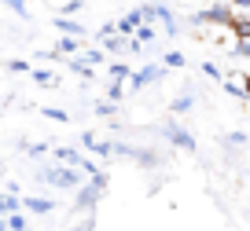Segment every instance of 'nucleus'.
Segmentation results:
<instances>
[{
	"label": "nucleus",
	"instance_id": "1",
	"mask_svg": "<svg viewBox=\"0 0 250 231\" xmlns=\"http://www.w3.org/2000/svg\"><path fill=\"white\" fill-rule=\"evenodd\" d=\"M37 180L48 187H59V191H74V187H81V173L74 169V165H41L37 169Z\"/></svg>",
	"mask_w": 250,
	"mask_h": 231
},
{
	"label": "nucleus",
	"instance_id": "2",
	"mask_svg": "<svg viewBox=\"0 0 250 231\" xmlns=\"http://www.w3.org/2000/svg\"><path fill=\"white\" fill-rule=\"evenodd\" d=\"M107 173H96V176H88V184H81V191L74 194V209L78 213H92L96 209V202L103 198V191H107Z\"/></svg>",
	"mask_w": 250,
	"mask_h": 231
},
{
	"label": "nucleus",
	"instance_id": "3",
	"mask_svg": "<svg viewBox=\"0 0 250 231\" xmlns=\"http://www.w3.org/2000/svg\"><path fill=\"white\" fill-rule=\"evenodd\" d=\"M140 15H144V22H162V30L169 33V37H177V19H173V11L166 8V4H140Z\"/></svg>",
	"mask_w": 250,
	"mask_h": 231
},
{
	"label": "nucleus",
	"instance_id": "4",
	"mask_svg": "<svg viewBox=\"0 0 250 231\" xmlns=\"http://www.w3.org/2000/svg\"><path fill=\"white\" fill-rule=\"evenodd\" d=\"M162 77H166V62H162V66H158V62H147V66H140V70L129 74V88L140 92V88H147V85H158Z\"/></svg>",
	"mask_w": 250,
	"mask_h": 231
},
{
	"label": "nucleus",
	"instance_id": "5",
	"mask_svg": "<svg viewBox=\"0 0 250 231\" xmlns=\"http://www.w3.org/2000/svg\"><path fill=\"white\" fill-rule=\"evenodd\" d=\"M162 136L169 139V143L177 147V151H188V154H191V151L199 147V143H195V136H191V132H188L184 125H177V121H166V125H162Z\"/></svg>",
	"mask_w": 250,
	"mask_h": 231
},
{
	"label": "nucleus",
	"instance_id": "6",
	"mask_svg": "<svg viewBox=\"0 0 250 231\" xmlns=\"http://www.w3.org/2000/svg\"><path fill=\"white\" fill-rule=\"evenodd\" d=\"M232 8L228 4H213V8H206V11H199V15H191V26H206V22H213V26H232Z\"/></svg>",
	"mask_w": 250,
	"mask_h": 231
},
{
	"label": "nucleus",
	"instance_id": "7",
	"mask_svg": "<svg viewBox=\"0 0 250 231\" xmlns=\"http://www.w3.org/2000/svg\"><path fill=\"white\" fill-rule=\"evenodd\" d=\"M133 162H140V169H158V165H162V154L151 151V147H136Z\"/></svg>",
	"mask_w": 250,
	"mask_h": 231
},
{
	"label": "nucleus",
	"instance_id": "8",
	"mask_svg": "<svg viewBox=\"0 0 250 231\" xmlns=\"http://www.w3.org/2000/svg\"><path fill=\"white\" fill-rule=\"evenodd\" d=\"M52 158H55V162H62V165H74V169H81V158H85V154L74 151V147H52Z\"/></svg>",
	"mask_w": 250,
	"mask_h": 231
},
{
	"label": "nucleus",
	"instance_id": "9",
	"mask_svg": "<svg viewBox=\"0 0 250 231\" xmlns=\"http://www.w3.org/2000/svg\"><path fill=\"white\" fill-rule=\"evenodd\" d=\"M22 209H26V213H37V216H48V213H52V198L26 194V198H22Z\"/></svg>",
	"mask_w": 250,
	"mask_h": 231
},
{
	"label": "nucleus",
	"instance_id": "10",
	"mask_svg": "<svg viewBox=\"0 0 250 231\" xmlns=\"http://www.w3.org/2000/svg\"><path fill=\"white\" fill-rule=\"evenodd\" d=\"M140 22H144V15H140V8H136V11H129L125 19H118L114 30H118V33H125V37H133V30H136Z\"/></svg>",
	"mask_w": 250,
	"mask_h": 231
},
{
	"label": "nucleus",
	"instance_id": "11",
	"mask_svg": "<svg viewBox=\"0 0 250 231\" xmlns=\"http://www.w3.org/2000/svg\"><path fill=\"white\" fill-rule=\"evenodd\" d=\"M55 30H59V33H70V37H85V22H78V19H66V15L55 19Z\"/></svg>",
	"mask_w": 250,
	"mask_h": 231
},
{
	"label": "nucleus",
	"instance_id": "12",
	"mask_svg": "<svg viewBox=\"0 0 250 231\" xmlns=\"http://www.w3.org/2000/svg\"><path fill=\"white\" fill-rule=\"evenodd\" d=\"M100 44H103L107 55H114V52H125V48H129V37H125V33H110V37H100Z\"/></svg>",
	"mask_w": 250,
	"mask_h": 231
},
{
	"label": "nucleus",
	"instance_id": "13",
	"mask_svg": "<svg viewBox=\"0 0 250 231\" xmlns=\"http://www.w3.org/2000/svg\"><path fill=\"white\" fill-rule=\"evenodd\" d=\"M191 107H195V96H191V92H180L177 99L169 103V114H188Z\"/></svg>",
	"mask_w": 250,
	"mask_h": 231
},
{
	"label": "nucleus",
	"instance_id": "14",
	"mask_svg": "<svg viewBox=\"0 0 250 231\" xmlns=\"http://www.w3.org/2000/svg\"><path fill=\"white\" fill-rule=\"evenodd\" d=\"M59 55H74V52H81V37H70V33H62L59 37V48H55Z\"/></svg>",
	"mask_w": 250,
	"mask_h": 231
},
{
	"label": "nucleus",
	"instance_id": "15",
	"mask_svg": "<svg viewBox=\"0 0 250 231\" xmlns=\"http://www.w3.org/2000/svg\"><path fill=\"white\" fill-rule=\"evenodd\" d=\"M4 220H8V231H26V228H30V220L22 216V209H11Z\"/></svg>",
	"mask_w": 250,
	"mask_h": 231
},
{
	"label": "nucleus",
	"instance_id": "16",
	"mask_svg": "<svg viewBox=\"0 0 250 231\" xmlns=\"http://www.w3.org/2000/svg\"><path fill=\"white\" fill-rule=\"evenodd\" d=\"M228 30H232L239 40H250V19H232V26H228Z\"/></svg>",
	"mask_w": 250,
	"mask_h": 231
},
{
	"label": "nucleus",
	"instance_id": "17",
	"mask_svg": "<svg viewBox=\"0 0 250 231\" xmlns=\"http://www.w3.org/2000/svg\"><path fill=\"white\" fill-rule=\"evenodd\" d=\"M11 209H22V194H0V213H11Z\"/></svg>",
	"mask_w": 250,
	"mask_h": 231
},
{
	"label": "nucleus",
	"instance_id": "18",
	"mask_svg": "<svg viewBox=\"0 0 250 231\" xmlns=\"http://www.w3.org/2000/svg\"><path fill=\"white\" fill-rule=\"evenodd\" d=\"M129 74H133V70L125 66V62H110V81H122V85H125V81H129Z\"/></svg>",
	"mask_w": 250,
	"mask_h": 231
},
{
	"label": "nucleus",
	"instance_id": "19",
	"mask_svg": "<svg viewBox=\"0 0 250 231\" xmlns=\"http://www.w3.org/2000/svg\"><path fill=\"white\" fill-rule=\"evenodd\" d=\"M225 92L235 99H247V85H239V81H225Z\"/></svg>",
	"mask_w": 250,
	"mask_h": 231
},
{
	"label": "nucleus",
	"instance_id": "20",
	"mask_svg": "<svg viewBox=\"0 0 250 231\" xmlns=\"http://www.w3.org/2000/svg\"><path fill=\"white\" fill-rule=\"evenodd\" d=\"M41 114L52 117V121H70V114H66V110H59V107H41Z\"/></svg>",
	"mask_w": 250,
	"mask_h": 231
},
{
	"label": "nucleus",
	"instance_id": "21",
	"mask_svg": "<svg viewBox=\"0 0 250 231\" xmlns=\"http://www.w3.org/2000/svg\"><path fill=\"white\" fill-rule=\"evenodd\" d=\"M184 62H188V59H184V52H166V70H169V66H173V70H180Z\"/></svg>",
	"mask_w": 250,
	"mask_h": 231
},
{
	"label": "nucleus",
	"instance_id": "22",
	"mask_svg": "<svg viewBox=\"0 0 250 231\" xmlns=\"http://www.w3.org/2000/svg\"><path fill=\"white\" fill-rule=\"evenodd\" d=\"M30 74H33L37 85H55V74H52V70H30Z\"/></svg>",
	"mask_w": 250,
	"mask_h": 231
},
{
	"label": "nucleus",
	"instance_id": "23",
	"mask_svg": "<svg viewBox=\"0 0 250 231\" xmlns=\"http://www.w3.org/2000/svg\"><path fill=\"white\" fill-rule=\"evenodd\" d=\"M0 4H4L8 11H15V15H22V19H26V0H0Z\"/></svg>",
	"mask_w": 250,
	"mask_h": 231
},
{
	"label": "nucleus",
	"instance_id": "24",
	"mask_svg": "<svg viewBox=\"0 0 250 231\" xmlns=\"http://www.w3.org/2000/svg\"><path fill=\"white\" fill-rule=\"evenodd\" d=\"M81 59H85V62H92V66H100V62H103V48H88V52L81 55Z\"/></svg>",
	"mask_w": 250,
	"mask_h": 231
},
{
	"label": "nucleus",
	"instance_id": "25",
	"mask_svg": "<svg viewBox=\"0 0 250 231\" xmlns=\"http://www.w3.org/2000/svg\"><path fill=\"white\" fill-rule=\"evenodd\" d=\"M8 70H11V74H30V62H26V59H11Z\"/></svg>",
	"mask_w": 250,
	"mask_h": 231
},
{
	"label": "nucleus",
	"instance_id": "26",
	"mask_svg": "<svg viewBox=\"0 0 250 231\" xmlns=\"http://www.w3.org/2000/svg\"><path fill=\"white\" fill-rule=\"evenodd\" d=\"M122 96H125V88H122V81H110V88H107V99H122Z\"/></svg>",
	"mask_w": 250,
	"mask_h": 231
},
{
	"label": "nucleus",
	"instance_id": "27",
	"mask_svg": "<svg viewBox=\"0 0 250 231\" xmlns=\"http://www.w3.org/2000/svg\"><path fill=\"white\" fill-rule=\"evenodd\" d=\"M96 114H100V117H110V114H114V99H103V103H96Z\"/></svg>",
	"mask_w": 250,
	"mask_h": 231
},
{
	"label": "nucleus",
	"instance_id": "28",
	"mask_svg": "<svg viewBox=\"0 0 250 231\" xmlns=\"http://www.w3.org/2000/svg\"><path fill=\"white\" fill-rule=\"evenodd\" d=\"M92 154H100V158H110V139H96Z\"/></svg>",
	"mask_w": 250,
	"mask_h": 231
},
{
	"label": "nucleus",
	"instance_id": "29",
	"mask_svg": "<svg viewBox=\"0 0 250 231\" xmlns=\"http://www.w3.org/2000/svg\"><path fill=\"white\" fill-rule=\"evenodd\" d=\"M26 154H30V158H44L48 147H44V143H26Z\"/></svg>",
	"mask_w": 250,
	"mask_h": 231
},
{
	"label": "nucleus",
	"instance_id": "30",
	"mask_svg": "<svg viewBox=\"0 0 250 231\" xmlns=\"http://www.w3.org/2000/svg\"><path fill=\"white\" fill-rule=\"evenodd\" d=\"M232 55H235V59H247V55H250V40H239V44L232 48Z\"/></svg>",
	"mask_w": 250,
	"mask_h": 231
},
{
	"label": "nucleus",
	"instance_id": "31",
	"mask_svg": "<svg viewBox=\"0 0 250 231\" xmlns=\"http://www.w3.org/2000/svg\"><path fill=\"white\" fill-rule=\"evenodd\" d=\"M81 173H88V176H96V173H100V165H96L92 158H81Z\"/></svg>",
	"mask_w": 250,
	"mask_h": 231
},
{
	"label": "nucleus",
	"instance_id": "32",
	"mask_svg": "<svg viewBox=\"0 0 250 231\" xmlns=\"http://www.w3.org/2000/svg\"><path fill=\"white\" fill-rule=\"evenodd\" d=\"M225 143H228V147H243V143H247V132H232Z\"/></svg>",
	"mask_w": 250,
	"mask_h": 231
},
{
	"label": "nucleus",
	"instance_id": "33",
	"mask_svg": "<svg viewBox=\"0 0 250 231\" xmlns=\"http://www.w3.org/2000/svg\"><path fill=\"white\" fill-rule=\"evenodd\" d=\"M203 74H206V77H213V81H221V77H225L217 66H213V62H203Z\"/></svg>",
	"mask_w": 250,
	"mask_h": 231
},
{
	"label": "nucleus",
	"instance_id": "34",
	"mask_svg": "<svg viewBox=\"0 0 250 231\" xmlns=\"http://www.w3.org/2000/svg\"><path fill=\"white\" fill-rule=\"evenodd\" d=\"M74 11H81V0H66L62 4V15H74Z\"/></svg>",
	"mask_w": 250,
	"mask_h": 231
},
{
	"label": "nucleus",
	"instance_id": "35",
	"mask_svg": "<svg viewBox=\"0 0 250 231\" xmlns=\"http://www.w3.org/2000/svg\"><path fill=\"white\" fill-rule=\"evenodd\" d=\"M232 4H235V8H243V11L250 8V0H232Z\"/></svg>",
	"mask_w": 250,
	"mask_h": 231
},
{
	"label": "nucleus",
	"instance_id": "36",
	"mask_svg": "<svg viewBox=\"0 0 250 231\" xmlns=\"http://www.w3.org/2000/svg\"><path fill=\"white\" fill-rule=\"evenodd\" d=\"M243 85H247V99H250V77H247V81H243Z\"/></svg>",
	"mask_w": 250,
	"mask_h": 231
},
{
	"label": "nucleus",
	"instance_id": "37",
	"mask_svg": "<svg viewBox=\"0 0 250 231\" xmlns=\"http://www.w3.org/2000/svg\"><path fill=\"white\" fill-rule=\"evenodd\" d=\"M0 231H8V220H0Z\"/></svg>",
	"mask_w": 250,
	"mask_h": 231
},
{
	"label": "nucleus",
	"instance_id": "38",
	"mask_svg": "<svg viewBox=\"0 0 250 231\" xmlns=\"http://www.w3.org/2000/svg\"><path fill=\"white\" fill-rule=\"evenodd\" d=\"M26 231H30V228H26Z\"/></svg>",
	"mask_w": 250,
	"mask_h": 231
}]
</instances>
